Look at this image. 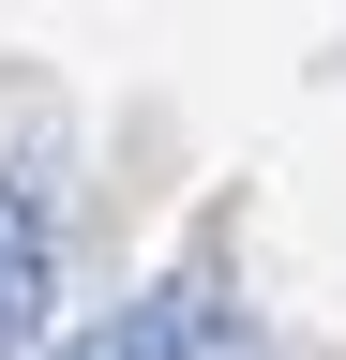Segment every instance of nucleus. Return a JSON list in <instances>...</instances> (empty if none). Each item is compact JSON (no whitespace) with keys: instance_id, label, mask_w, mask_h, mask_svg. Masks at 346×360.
I'll list each match as a JSON object with an SVG mask.
<instances>
[{"instance_id":"f257e3e1","label":"nucleus","mask_w":346,"mask_h":360,"mask_svg":"<svg viewBox=\"0 0 346 360\" xmlns=\"http://www.w3.org/2000/svg\"><path fill=\"white\" fill-rule=\"evenodd\" d=\"M61 330V180L0 165V360H46Z\"/></svg>"},{"instance_id":"f03ea898","label":"nucleus","mask_w":346,"mask_h":360,"mask_svg":"<svg viewBox=\"0 0 346 360\" xmlns=\"http://www.w3.org/2000/svg\"><path fill=\"white\" fill-rule=\"evenodd\" d=\"M46 360H241V345H226V300H211V270H181V285H151V300L91 315V330H61Z\"/></svg>"}]
</instances>
